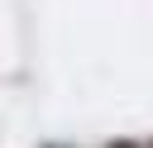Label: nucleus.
<instances>
[{
  "instance_id": "nucleus-1",
  "label": "nucleus",
  "mask_w": 153,
  "mask_h": 148,
  "mask_svg": "<svg viewBox=\"0 0 153 148\" xmlns=\"http://www.w3.org/2000/svg\"><path fill=\"white\" fill-rule=\"evenodd\" d=\"M110 148H139V143H110Z\"/></svg>"
}]
</instances>
